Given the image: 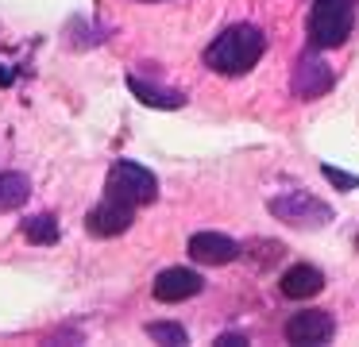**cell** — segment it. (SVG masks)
I'll use <instances>...</instances> for the list:
<instances>
[{
  "label": "cell",
  "mask_w": 359,
  "mask_h": 347,
  "mask_svg": "<svg viewBox=\"0 0 359 347\" xmlns=\"http://www.w3.org/2000/svg\"><path fill=\"white\" fill-rule=\"evenodd\" d=\"M132 220H135V205L104 193L101 205H93L86 212V231L97 239H112V236H124V231L132 228Z\"/></svg>",
  "instance_id": "obj_5"
},
{
  "label": "cell",
  "mask_w": 359,
  "mask_h": 347,
  "mask_svg": "<svg viewBox=\"0 0 359 347\" xmlns=\"http://www.w3.org/2000/svg\"><path fill=\"white\" fill-rule=\"evenodd\" d=\"M12 81V74H8V69H0V85H8Z\"/></svg>",
  "instance_id": "obj_17"
},
{
  "label": "cell",
  "mask_w": 359,
  "mask_h": 347,
  "mask_svg": "<svg viewBox=\"0 0 359 347\" xmlns=\"http://www.w3.org/2000/svg\"><path fill=\"white\" fill-rule=\"evenodd\" d=\"M128 89H132L143 104H151V108H182V104H186V93L163 89V85H151V81H143V77H135V74L128 77Z\"/></svg>",
  "instance_id": "obj_11"
},
{
  "label": "cell",
  "mask_w": 359,
  "mask_h": 347,
  "mask_svg": "<svg viewBox=\"0 0 359 347\" xmlns=\"http://www.w3.org/2000/svg\"><path fill=\"white\" fill-rule=\"evenodd\" d=\"M278 290H282V297H290V301L317 297V293L325 290V274H320L317 266H309V262H297V266H290L286 274L278 278Z\"/></svg>",
  "instance_id": "obj_10"
},
{
  "label": "cell",
  "mask_w": 359,
  "mask_h": 347,
  "mask_svg": "<svg viewBox=\"0 0 359 347\" xmlns=\"http://www.w3.org/2000/svg\"><path fill=\"white\" fill-rule=\"evenodd\" d=\"M271 216H278L290 228H325V224L332 220V208L305 189H290V193H282V197L271 200Z\"/></svg>",
  "instance_id": "obj_4"
},
{
  "label": "cell",
  "mask_w": 359,
  "mask_h": 347,
  "mask_svg": "<svg viewBox=\"0 0 359 347\" xmlns=\"http://www.w3.org/2000/svg\"><path fill=\"white\" fill-rule=\"evenodd\" d=\"M27 197H32V177L16 174V170L0 174V212H16V208H24Z\"/></svg>",
  "instance_id": "obj_12"
},
{
  "label": "cell",
  "mask_w": 359,
  "mask_h": 347,
  "mask_svg": "<svg viewBox=\"0 0 359 347\" xmlns=\"http://www.w3.org/2000/svg\"><path fill=\"white\" fill-rule=\"evenodd\" d=\"M243 247L236 243L224 231H197L189 236V259L201 262V266H224V262H236Z\"/></svg>",
  "instance_id": "obj_8"
},
{
  "label": "cell",
  "mask_w": 359,
  "mask_h": 347,
  "mask_svg": "<svg viewBox=\"0 0 359 347\" xmlns=\"http://www.w3.org/2000/svg\"><path fill=\"white\" fill-rule=\"evenodd\" d=\"M104 193L128 200V205H135V208H143V205H151V200L158 197V177L151 174L147 166H140V162L120 158L116 166L109 170V177H104Z\"/></svg>",
  "instance_id": "obj_3"
},
{
  "label": "cell",
  "mask_w": 359,
  "mask_h": 347,
  "mask_svg": "<svg viewBox=\"0 0 359 347\" xmlns=\"http://www.w3.org/2000/svg\"><path fill=\"white\" fill-rule=\"evenodd\" d=\"M325 177L332 185H340V189H355V185H359L355 174H344V170H336V166H325Z\"/></svg>",
  "instance_id": "obj_15"
},
{
  "label": "cell",
  "mask_w": 359,
  "mask_h": 347,
  "mask_svg": "<svg viewBox=\"0 0 359 347\" xmlns=\"http://www.w3.org/2000/svg\"><path fill=\"white\" fill-rule=\"evenodd\" d=\"M266 54V35L255 23H232L205 46V66L224 77H243Z\"/></svg>",
  "instance_id": "obj_1"
},
{
  "label": "cell",
  "mask_w": 359,
  "mask_h": 347,
  "mask_svg": "<svg viewBox=\"0 0 359 347\" xmlns=\"http://www.w3.org/2000/svg\"><path fill=\"white\" fill-rule=\"evenodd\" d=\"M332 81H336V74L328 69V62L317 58V54H302V58H297V66H294V93L302 100L325 97V93L332 89Z\"/></svg>",
  "instance_id": "obj_9"
},
{
  "label": "cell",
  "mask_w": 359,
  "mask_h": 347,
  "mask_svg": "<svg viewBox=\"0 0 359 347\" xmlns=\"http://www.w3.org/2000/svg\"><path fill=\"white\" fill-rule=\"evenodd\" d=\"M217 343H220V347H240V343H248V339H243V336H236V332H232V336H220Z\"/></svg>",
  "instance_id": "obj_16"
},
{
  "label": "cell",
  "mask_w": 359,
  "mask_h": 347,
  "mask_svg": "<svg viewBox=\"0 0 359 347\" xmlns=\"http://www.w3.org/2000/svg\"><path fill=\"white\" fill-rule=\"evenodd\" d=\"M147 336L155 339V343H166V347H182V343H189L186 328H182V324H170V320H155V324H147Z\"/></svg>",
  "instance_id": "obj_14"
},
{
  "label": "cell",
  "mask_w": 359,
  "mask_h": 347,
  "mask_svg": "<svg viewBox=\"0 0 359 347\" xmlns=\"http://www.w3.org/2000/svg\"><path fill=\"white\" fill-rule=\"evenodd\" d=\"M20 231H24L32 243H39V247H50V243H58V220L50 212H43V216H27L24 224H20Z\"/></svg>",
  "instance_id": "obj_13"
},
{
  "label": "cell",
  "mask_w": 359,
  "mask_h": 347,
  "mask_svg": "<svg viewBox=\"0 0 359 347\" xmlns=\"http://www.w3.org/2000/svg\"><path fill=\"white\" fill-rule=\"evenodd\" d=\"M201 290H205V278L197 274V270H186V266H166L163 274H155V282H151V293H155V301H163V305L189 301Z\"/></svg>",
  "instance_id": "obj_7"
},
{
  "label": "cell",
  "mask_w": 359,
  "mask_h": 347,
  "mask_svg": "<svg viewBox=\"0 0 359 347\" xmlns=\"http://www.w3.org/2000/svg\"><path fill=\"white\" fill-rule=\"evenodd\" d=\"M282 332H286V343H294V347H309V343L320 347L336 336V320L325 308H302V313L290 316Z\"/></svg>",
  "instance_id": "obj_6"
},
{
  "label": "cell",
  "mask_w": 359,
  "mask_h": 347,
  "mask_svg": "<svg viewBox=\"0 0 359 347\" xmlns=\"http://www.w3.org/2000/svg\"><path fill=\"white\" fill-rule=\"evenodd\" d=\"M355 27V0H313L309 8V46L317 50H332V46H344Z\"/></svg>",
  "instance_id": "obj_2"
}]
</instances>
